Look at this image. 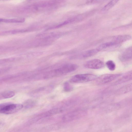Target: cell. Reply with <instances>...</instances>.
<instances>
[{"label":"cell","mask_w":132,"mask_h":132,"mask_svg":"<svg viewBox=\"0 0 132 132\" xmlns=\"http://www.w3.org/2000/svg\"><path fill=\"white\" fill-rule=\"evenodd\" d=\"M84 65L86 68L97 69L103 68L104 66V64L100 60L94 59L86 62L84 63Z\"/></svg>","instance_id":"obj_6"},{"label":"cell","mask_w":132,"mask_h":132,"mask_svg":"<svg viewBox=\"0 0 132 132\" xmlns=\"http://www.w3.org/2000/svg\"><path fill=\"white\" fill-rule=\"evenodd\" d=\"M121 75V74H103L96 78V82L99 85L106 84L115 80Z\"/></svg>","instance_id":"obj_3"},{"label":"cell","mask_w":132,"mask_h":132,"mask_svg":"<svg viewBox=\"0 0 132 132\" xmlns=\"http://www.w3.org/2000/svg\"><path fill=\"white\" fill-rule=\"evenodd\" d=\"M18 57H11L0 59V65L5 63L13 62L18 60Z\"/></svg>","instance_id":"obj_18"},{"label":"cell","mask_w":132,"mask_h":132,"mask_svg":"<svg viewBox=\"0 0 132 132\" xmlns=\"http://www.w3.org/2000/svg\"><path fill=\"white\" fill-rule=\"evenodd\" d=\"M131 38V36L128 35H119L114 37L112 41L119 45V44L130 39Z\"/></svg>","instance_id":"obj_11"},{"label":"cell","mask_w":132,"mask_h":132,"mask_svg":"<svg viewBox=\"0 0 132 132\" xmlns=\"http://www.w3.org/2000/svg\"><path fill=\"white\" fill-rule=\"evenodd\" d=\"M131 51V47L126 49L120 55L119 57L120 60L122 61L125 62L131 59L132 58Z\"/></svg>","instance_id":"obj_8"},{"label":"cell","mask_w":132,"mask_h":132,"mask_svg":"<svg viewBox=\"0 0 132 132\" xmlns=\"http://www.w3.org/2000/svg\"><path fill=\"white\" fill-rule=\"evenodd\" d=\"M119 0H111L102 8L103 11L108 10L114 6Z\"/></svg>","instance_id":"obj_15"},{"label":"cell","mask_w":132,"mask_h":132,"mask_svg":"<svg viewBox=\"0 0 132 132\" xmlns=\"http://www.w3.org/2000/svg\"><path fill=\"white\" fill-rule=\"evenodd\" d=\"M50 89L47 87H41L33 91L31 93L32 95L34 96L40 95L41 94L46 93L47 92H48V89Z\"/></svg>","instance_id":"obj_12"},{"label":"cell","mask_w":132,"mask_h":132,"mask_svg":"<svg viewBox=\"0 0 132 132\" xmlns=\"http://www.w3.org/2000/svg\"><path fill=\"white\" fill-rule=\"evenodd\" d=\"M9 67H5L0 69V74L5 72L8 71L9 69Z\"/></svg>","instance_id":"obj_22"},{"label":"cell","mask_w":132,"mask_h":132,"mask_svg":"<svg viewBox=\"0 0 132 132\" xmlns=\"http://www.w3.org/2000/svg\"><path fill=\"white\" fill-rule=\"evenodd\" d=\"M73 89L72 87L68 82H66L64 83V90L67 92L71 91Z\"/></svg>","instance_id":"obj_19"},{"label":"cell","mask_w":132,"mask_h":132,"mask_svg":"<svg viewBox=\"0 0 132 132\" xmlns=\"http://www.w3.org/2000/svg\"><path fill=\"white\" fill-rule=\"evenodd\" d=\"M96 78V76L92 74H77L73 76L70 79V81L75 83L86 82L94 80Z\"/></svg>","instance_id":"obj_2"},{"label":"cell","mask_w":132,"mask_h":132,"mask_svg":"<svg viewBox=\"0 0 132 132\" xmlns=\"http://www.w3.org/2000/svg\"><path fill=\"white\" fill-rule=\"evenodd\" d=\"M15 95L14 92L12 91H7L2 93L1 97L3 98H7L13 97Z\"/></svg>","instance_id":"obj_16"},{"label":"cell","mask_w":132,"mask_h":132,"mask_svg":"<svg viewBox=\"0 0 132 132\" xmlns=\"http://www.w3.org/2000/svg\"><path fill=\"white\" fill-rule=\"evenodd\" d=\"M132 75L131 71L126 72L116 81L114 84L115 85L119 84L131 80Z\"/></svg>","instance_id":"obj_9"},{"label":"cell","mask_w":132,"mask_h":132,"mask_svg":"<svg viewBox=\"0 0 132 132\" xmlns=\"http://www.w3.org/2000/svg\"><path fill=\"white\" fill-rule=\"evenodd\" d=\"M106 64L108 68L111 71H113L115 69L116 64L112 61H108L106 62Z\"/></svg>","instance_id":"obj_17"},{"label":"cell","mask_w":132,"mask_h":132,"mask_svg":"<svg viewBox=\"0 0 132 132\" xmlns=\"http://www.w3.org/2000/svg\"><path fill=\"white\" fill-rule=\"evenodd\" d=\"M24 21L25 19L24 18H15L9 19L0 18V22L22 23Z\"/></svg>","instance_id":"obj_13"},{"label":"cell","mask_w":132,"mask_h":132,"mask_svg":"<svg viewBox=\"0 0 132 132\" xmlns=\"http://www.w3.org/2000/svg\"><path fill=\"white\" fill-rule=\"evenodd\" d=\"M98 52L96 49H92L84 51L75 57L79 59L85 58L94 55Z\"/></svg>","instance_id":"obj_7"},{"label":"cell","mask_w":132,"mask_h":132,"mask_svg":"<svg viewBox=\"0 0 132 132\" xmlns=\"http://www.w3.org/2000/svg\"><path fill=\"white\" fill-rule=\"evenodd\" d=\"M84 113V112L81 110L72 111L65 114L63 117L62 119L65 121H70L80 118Z\"/></svg>","instance_id":"obj_5"},{"label":"cell","mask_w":132,"mask_h":132,"mask_svg":"<svg viewBox=\"0 0 132 132\" xmlns=\"http://www.w3.org/2000/svg\"><path fill=\"white\" fill-rule=\"evenodd\" d=\"M59 113L57 109L54 108L44 113L40 114L30 119V122L34 123L45 118H47Z\"/></svg>","instance_id":"obj_4"},{"label":"cell","mask_w":132,"mask_h":132,"mask_svg":"<svg viewBox=\"0 0 132 132\" xmlns=\"http://www.w3.org/2000/svg\"><path fill=\"white\" fill-rule=\"evenodd\" d=\"M35 104V103L32 101H29L26 102L25 104V107L29 108L32 107Z\"/></svg>","instance_id":"obj_20"},{"label":"cell","mask_w":132,"mask_h":132,"mask_svg":"<svg viewBox=\"0 0 132 132\" xmlns=\"http://www.w3.org/2000/svg\"><path fill=\"white\" fill-rule=\"evenodd\" d=\"M118 45L116 43L112 41L101 44L96 49L98 51H101L110 48Z\"/></svg>","instance_id":"obj_10"},{"label":"cell","mask_w":132,"mask_h":132,"mask_svg":"<svg viewBox=\"0 0 132 132\" xmlns=\"http://www.w3.org/2000/svg\"><path fill=\"white\" fill-rule=\"evenodd\" d=\"M131 89L132 84H130L121 87L118 91L119 93L120 94H123L130 91Z\"/></svg>","instance_id":"obj_14"},{"label":"cell","mask_w":132,"mask_h":132,"mask_svg":"<svg viewBox=\"0 0 132 132\" xmlns=\"http://www.w3.org/2000/svg\"><path fill=\"white\" fill-rule=\"evenodd\" d=\"M4 50L3 48H0V53L3 52Z\"/></svg>","instance_id":"obj_23"},{"label":"cell","mask_w":132,"mask_h":132,"mask_svg":"<svg viewBox=\"0 0 132 132\" xmlns=\"http://www.w3.org/2000/svg\"><path fill=\"white\" fill-rule=\"evenodd\" d=\"M104 0H87L86 3L87 4H95L99 3Z\"/></svg>","instance_id":"obj_21"},{"label":"cell","mask_w":132,"mask_h":132,"mask_svg":"<svg viewBox=\"0 0 132 132\" xmlns=\"http://www.w3.org/2000/svg\"><path fill=\"white\" fill-rule=\"evenodd\" d=\"M23 105L20 104L5 103L0 104V113L10 114L15 113L22 109Z\"/></svg>","instance_id":"obj_1"}]
</instances>
